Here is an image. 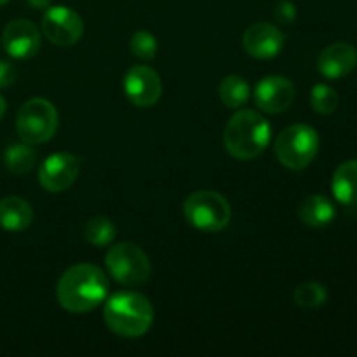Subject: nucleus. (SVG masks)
<instances>
[{
	"label": "nucleus",
	"mask_w": 357,
	"mask_h": 357,
	"mask_svg": "<svg viewBox=\"0 0 357 357\" xmlns=\"http://www.w3.org/2000/svg\"><path fill=\"white\" fill-rule=\"evenodd\" d=\"M107 274L91 264H79L63 272L56 286L59 305L70 314H87L108 296Z\"/></svg>",
	"instance_id": "1"
},
{
	"label": "nucleus",
	"mask_w": 357,
	"mask_h": 357,
	"mask_svg": "<svg viewBox=\"0 0 357 357\" xmlns=\"http://www.w3.org/2000/svg\"><path fill=\"white\" fill-rule=\"evenodd\" d=\"M272 142V128L258 112L243 108L229 119L223 131L225 150L237 160L260 157Z\"/></svg>",
	"instance_id": "2"
},
{
	"label": "nucleus",
	"mask_w": 357,
	"mask_h": 357,
	"mask_svg": "<svg viewBox=\"0 0 357 357\" xmlns=\"http://www.w3.org/2000/svg\"><path fill=\"white\" fill-rule=\"evenodd\" d=\"M105 324L112 333L124 338L143 337L153 324V307L138 291H119L105 300Z\"/></svg>",
	"instance_id": "3"
},
{
	"label": "nucleus",
	"mask_w": 357,
	"mask_h": 357,
	"mask_svg": "<svg viewBox=\"0 0 357 357\" xmlns=\"http://www.w3.org/2000/svg\"><path fill=\"white\" fill-rule=\"evenodd\" d=\"M319 152V135L309 124H293L282 129L274 143L279 162L291 171H302Z\"/></svg>",
	"instance_id": "4"
},
{
	"label": "nucleus",
	"mask_w": 357,
	"mask_h": 357,
	"mask_svg": "<svg viewBox=\"0 0 357 357\" xmlns=\"http://www.w3.org/2000/svg\"><path fill=\"white\" fill-rule=\"evenodd\" d=\"M183 215L194 229L201 232H220L232 218L229 201L213 190H197L183 202Z\"/></svg>",
	"instance_id": "5"
},
{
	"label": "nucleus",
	"mask_w": 357,
	"mask_h": 357,
	"mask_svg": "<svg viewBox=\"0 0 357 357\" xmlns=\"http://www.w3.org/2000/svg\"><path fill=\"white\" fill-rule=\"evenodd\" d=\"M59 115L54 105L44 98L28 100L20 108L16 117V129L20 138L30 145L49 142L58 131Z\"/></svg>",
	"instance_id": "6"
},
{
	"label": "nucleus",
	"mask_w": 357,
	"mask_h": 357,
	"mask_svg": "<svg viewBox=\"0 0 357 357\" xmlns=\"http://www.w3.org/2000/svg\"><path fill=\"white\" fill-rule=\"evenodd\" d=\"M107 271L119 284L135 288L149 281L152 265L149 257L139 246L132 243L115 244L105 257Z\"/></svg>",
	"instance_id": "7"
},
{
	"label": "nucleus",
	"mask_w": 357,
	"mask_h": 357,
	"mask_svg": "<svg viewBox=\"0 0 357 357\" xmlns=\"http://www.w3.org/2000/svg\"><path fill=\"white\" fill-rule=\"evenodd\" d=\"M42 33L59 47L77 44L84 35V21L79 13L65 6L47 7L42 17Z\"/></svg>",
	"instance_id": "8"
},
{
	"label": "nucleus",
	"mask_w": 357,
	"mask_h": 357,
	"mask_svg": "<svg viewBox=\"0 0 357 357\" xmlns=\"http://www.w3.org/2000/svg\"><path fill=\"white\" fill-rule=\"evenodd\" d=\"M80 173V159L73 153L58 152L49 155L38 169V183L45 192L59 194L72 187Z\"/></svg>",
	"instance_id": "9"
},
{
	"label": "nucleus",
	"mask_w": 357,
	"mask_h": 357,
	"mask_svg": "<svg viewBox=\"0 0 357 357\" xmlns=\"http://www.w3.org/2000/svg\"><path fill=\"white\" fill-rule=\"evenodd\" d=\"M124 93L135 107L150 108L162 96V80L153 68L146 65H135L126 72Z\"/></svg>",
	"instance_id": "10"
},
{
	"label": "nucleus",
	"mask_w": 357,
	"mask_h": 357,
	"mask_svg": "<svg viewBox=\"0 0 357 357\" xmlns=\"http://www.w3.org/2000/svg\"><path fill=\"white\" fill-rule=\"evenodd\" d=\"M295 84L282 75L264 77L255 87V103L265 114H282L293 105Z\"/></svg>",
	"instance_id": "11"
},
{
	"label": "nucleus",
	"mask_w": 357,
	"mask_h": 357,
	"mask_svg": "<svg viewBox=\"0 0 357 357\" xmlns=\"http://www.w3.org/2000/svg\"><path fill=\"white\" fill-rule=\"evenodd\" d=\"M2 45L13 58H33L40 49V31L30 20H14L3 28Z\"/></svg>",
	"instance_id": "12"
},
{
	"label": "nucleus",
	"mask_w": 357,
	"mask_h": 357,
	"mask_svg": "<svg viewBox=\"0 0 357 357\" xmlns=\"http://www.w3.org/2000/svg\"><path fill=\"white\" fill-rule=\"evenodd\" d=\"M286 35L272 23H255L244 31L243 47L257 59L275 58L284 49Z\"/></svg>",
	"instance_id": "13"
},
{
	"label": "nucleus",
	"mask_w": 357,
	"mask_h": 357,
	"mask_svg": "<svg viewBox=\"0 0 357 357\" xmlns=\"http://www.w3.org/2000/svg\"><path fill=\"white\" fill-rule=\"evenodd\" d=\"M357 66V49L347 42L328 45L317 56V70L323 77L338 80L349 75Z\"/></svg>",
	"instance_id": "14"
},
{
	"label": "nucleus",
	"mask_w": 357,
	"mask_h": 357,
	"mask_svg": "<svg viewBox=\"0 0 357 357\" xmlns=\"http://www.w3.org/2000/svg\"><path fill=\"white\" fill-rule=\"evenodd\" d=\"M33 222V208L24 199L10 195L0 201V227L7 232H23Z\"/></svg>",
	"instance_id": "15"
},
{
	"label": "nucleus",
	"mask_w": 357,
	"mask_h": 357,
	"mask_svg": "<svg viewBox=\"0 0 357 357\" xmlns=\"http://www.w3.org/2000/svg\"><path fill=\"white\" fill-rule=\"evenodd\" d=\"M337 209L333 202L324 195H310L303 199L298 206V218L305 225L312 229H321V227L330 225L335 220Z\"/></svg>",
	"instance_id": "16"
},
{
	"label": "nucleus",
	"mask_w": 357,
	"mask_h": 357,
	"mask_svg": "<svg viewBox=\"0 0 357 357\" xmlns=\"http://www.w3.org/2000/svg\"><path fill=\"white\" fill-rule=\"evenodd\" d=\"M331 190L340 204H357V160H345L337 167L331 180Z\"/></svg>",
	"instance_id": "17"
},
{
	"label": "nucleus",
	"mask_w": 357,
	"mask_h": 357,
	"mask_svg": "<svg viewBox=\"0 0 357 357\" xmlns=\"http://www.w3.org/2000/svg\"><path fill=\"white\" fill-rule=\"evenodd\" d=\"M250 84L241 75H227L218 86L220 101L230 110H239L250 100Z\"/></svg>",
	"instance_id": "18"
},
{
	"label": "nucleus",
	"mask_w": 357,
	"mask_h": 357,
	"mask_svg": "<svg viewBox=\"0 0 357 357\" xmlns=\"http://www.w3.org/2000/svg\"><path fill=\"white\" fill-rule=\"evenodd\" d=\"M35 160H37V153L31 149L30 143H14V145L7 146L6 153H3V162L6 167L16 176L26 174L33 169Z\"/></svg>",
	"instance_id": "19"
},
{
	"label": "nucleus",
	"mask_w": 357,
	"mask_h": 357,
	"mask_svg": "<svg viewBox=\"0 0 357 357\" xmlns=\"http://www.w3.org/2000/svg\"><path fill=\"white\" fill-rule=\"evenodd\" d=\"M115 236H117V230H115L112 220H108L107 216H93L84 225V237L91 246H108V244L114 243Z\"/></svg>",
	"instance_id": "20"
},
{
	"label": "nucleus",
	"mask_w": 357,
	"mask_h": 357,
	"mask_svg": "<svg viewBox=\"0 0 357 357\" xmlns=\"http://www.w3.org/2000/svg\"><path fill=\"white\" fill-rule=\"evenodd\" d=\"M293 298H295L296 305L302 309H316V307L326 303L328 291L321 282H305L295 289Z\"/></svg>",
	"instance_id": "21"
},
{
	"label": "nucleus",
	"mask_w": 357,
	"mask_h": 357,
	"mask_svg": "<svg viewBox=\"0 0 357 357\" xmlns=\"http://www.w3.org/2000/svg\"><path fill=\"white\" fill-rule=\"evenodd\" d=\"M338 94L333 87L326 84H316L310 91V105L321 115L333 114L338 108Z\"/></svg>",
	"instance_id": "22"
},
{
	"label": "nucleus",
	"mask_w": 357,
	"mask_h": 357,
	"mask_svg": "<svg viewBox=\"0 0 357 357\" xmlns=\"http://www.w3.org/2000/svg\"><path fill=\"white\" fill-rule=\"evenodd\" d=\"M129 49H131L136 58L143 59V61H150V59L155 58L157 51H159V44H157L155 35L150 33V31L139 30L131 37Z\"/></svg>",
	"instance_id": "23"
},
{
	"label": "nucleus",
	"mask_w": 357,
	"mask_h": 357,
	"mask_svg": "<svg viewBox=\"0 0 357 357\" xmlns=\"http://www.w3.org/2000/svg\"><path fill=\"white\" fill-rule=\"evenodd\" d=\"M274 20L279 24H293L296 20V7L295 3L289 0H282L275 6L274 9Z\"/></svg>",
	"instance_id": "24"
},
{
	"label": "nucleus",
	"mask_w": 357,
	"mask_h": 357,
	"mask_svg": "<svg viewBox=\"0 0 357 357\" xmlns=\"http://www.w3.org/2000/svg\"><path fill=\"white\" fill-rule=\"evenodd\" d=\"M16 79H17L16 66H14L10 61H3V59H0V89L13 86V84L16 82Z\"/></svg>",
	"instance_id": "25"
},
{
	"label": "nucleus",
	"mask_w": 357,
	"mask_h": 357,
	"mask_svg": "<svg viewBox=\"0 0 357 357\" xmlns=\"http://www.w3.org/2000/svg\"><path fill=\"white\" fill-rule=\"evenodd\" d=\"M26 2L30 3L33 9H47V7H51L52 0H26Z\"/></svg>",
	"instance_id": "26"
},
{
	"label": "nucleus",
	"mask_w": 357,
	"mask_h": 357,
	"mask_svg": "<svg viewBox=\"0 0 357 357\" xmlns=\"http://www.w3.org/2000/svg\"><path fill=\"white\" fill-rule=\"evenodd\" d=\"M6 110H7V103H6V100H3L2 94H0V119L6 115Z\"/></svg>",
	"instance_id": "27"
},
{
	"label": "nucleus",
	"mask_w": 357,
	"mask_h": 357,
	"mask_svg": "<svg viewBox=\"0 0 357 357\" xmlns=\"http://www.w3.org/2000/svg\"><path fill=\"white\" fill-rule=\"evenodd\" d=\"M9 2V0H0V6H3V3H7Z\"/></svg>",
	"instance_id": "28"
}]
</instances>
